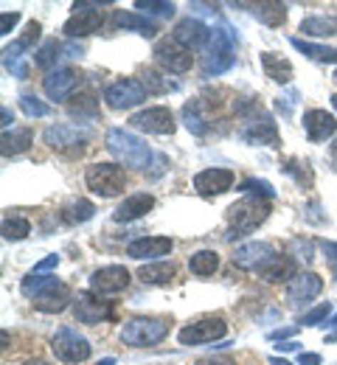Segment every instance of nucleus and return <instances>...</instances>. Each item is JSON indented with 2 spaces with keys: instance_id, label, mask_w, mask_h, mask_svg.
<instances>
[{
  "instance_id": "f257e3e1",
  "label": "nucleus",
  "mask_w": 337,
  "mask_h": 365,
  "mask_svg": "<svg viewBox=\"0 0 337 365\" xmlns=\"http://www.w3.org/2000/svg\"><path fill=\"white\" fill-rule=\"evenodd\" d=\"M270 217V202L267 197H244L228 208V239H242L259 228Z\"/></svg>"
},
{
  "instance_id": "f03ea898",
  "label": "nucleus",
  "mask_w": 337,
  "mask_h": 365,
  "mask_svg": "<svg viewBox=\"0 0 337 365\" xmlns=\"http://www.w3.org/2000/svg\"><path fill=\"white\" fill-rule=\"evenodd\" d=\"M107 149L113 158H118L121 163H127L130 169H138L144 172L152 160V149L144 138L133 135L127 130H110L107 133Z\"/></svg>"
},
{
  "instance_id": "7ed1b4c3",
  "label": "nucleus",
  "mask_w": 337,
  "mask_h": 365,
  "mask_svg": "<svg viewBox=\"0 0 337 365\" xmlns=\"http://www.w3.org/2000/svg\"><path fill=\"white\" fill-rule=\"evenodd\" d=\"M234 62H237V37L228 26H219L211 34V43H208L205 59H202V73L205 76H219Z\"/></svg>"
},
{
  "instance_id": "20e7f679",
  "label": "nucleus",
  "mask_w": 337,
  "mask_h": 365,
  "mask_svg": "<svg viewBox=\"0 0 337 365\" xmlns=\"http://www.w3.org/2000/svg\"><path fill=\"white\" fill-rule=\"evenodd\" d=\"M169 334V320L163 318H133L124 323L121 329V340L133 349H146L160 343Z\"/></svg>"
},
{
  "instance_id": "39448f33",
  "label": "nucleus",
  "mask_w": 337,
  "mask_h": 365,
  "mask_svg": "<svg viewBox=\"0 0 337 365\" xmlns=\"http://www.w3.org/2000/svg\"><path fill=\"white\" fill-rule=\"evenodd\" d=\"M85 182L93 194L110 200V197H118L127 188V172L115 163H93L85 172Z\"/></svg>"
},
{
  "instance_id": "423d86ee",
  "label": "nucleus",
  "mask_w": 337,
  "mask_h": 365,
  "mask_svg": "<svg viewBox=\"0 0 337 365\" xmlns=\"http://www.w3.org/2000/svg\"><path fill=\"white\" fill-rule=\"evenodd\" d=\"M51 351L56 354V360L62 363H85L93 351V346L88 343V337H82L76 329L71 326H62L53 331L51 337Z\"/></svg>"
},
{
  "instance_id": "0eeeda50",
  "label": "nucleus",
  "mask_w": 337,
  "mask_h": 365,
  "mask_svg": "<svg viewBox=\"0 0 337 365\" xmlns=\"http://www.w3.org/2000/svg\"><path fill=\"white\" fill-rule=\"evenodd\" d=\"M242 138L247 143H264V146H281V138L276 130V121L270 113H264L261 107H250L247 115H244V124H242Z\"/></svg>"
},
{
  "instance_id": "6e6552de",
  "label": "nucleus",
  "mask_w": 337,
  "mask_h": 365,
  "mask_svg": "<svg viewBox=\"0 0 337 365\" xmlns=\"http://www.w3.org/2000/svg\"><path fill=\"white\" fill-rule=\"evenodd\" d=\"M146 96L149 93H146L144 82H138V79H118V82H113L104 91V101L113 110H130V107H138Z\"/></svg>"
},
{
  "instance_id": "1a4fd4ad",
  "label": "nucleus",
  "mask_w": 337,
  "mask_h": 365,
  "mask_svg": "<svg viewBox=\"0 0 337 365\" xmlns=\"http://www.w3.org/2000/svg\"><path fill=\"white\" fill-rule=\"evenodd\" d=\"M155 59H157V65H160L163 71H169V73H186V71H192V65H194L192 51L186 46H180L175 37L160 40V43L155 46Z\"/></svg>"
},
{
  "instance_id": "9d476101",
  "label": "nucleus",
  "mask_w": 337,
  "mask_h": 365,
  "mask_svg": "<svg viewBox=\"0 0 337 365\" xmlns=\"http://www.w3.org/2000/svg\"><path fill=\"white\" fill-rule=\"evenodd\" d=\"M225 331H228V323L222 318H202L183 326L177 337L183 346H202V343H214V340L225 337Z\"/></svg>"
},
{
  "instance_id": "9b49d317",
  "label": "nucleus",
  "mask_w": 337,
  "mask_h": 365,
  "mask_svg": "<svg viewBox=\"0 0 337 365\" xmlns=\"http://www.w3.org/2000/svg\"><path fill=\"white\" fill-rule=\"evenodd\" d=\"M130 121H133V127L152 133V135H172L175 127H177L169 107H146L141 113H135Z\"/></svg>"
},
{
  "instance_id": "f8f14e48",
  "label": "nucleus",
  "mask_w": 337,
  "mask_h": 365,
  "mask_svg": "<svg viewBox=\"0 0 337 365\" xmlns=\"http://www.w3.org/2000/svg\"><path fill=\"white\" fill-rule=\"evenodd\" d=\"M130 287V273L121 264H107L90 275V292L96 295H118Z\"/></svg>"
},
{
  "instance_id": "ddd939ff",
  "label": "nucleus",
  "mask_w": 337,
  "mask_h": 365,
  "mask_svg": "<svg viewBox=\"0 0 337 365\" xmlns=\"http://www.w3.org/2000/svg\"><path fill=\"white\" fill-rule=\"evenodd\" d=\"M110 312H113L110 301H104L96 292H79V295L73 298V315H76L79 323L96 326V323H101L104 318H110Z\"/></svg>"
},
{
  "instance_id": "4468645a",
  "label": "nucleus",
  "mask_w": 337,
  "mask_h": 365,
  "mask_svg": "<svg viewBox=\"0 0 337 365\" xmlns=\"http://www.w3.org/2000/svg\"><path fill=\"white\" fill-rule=\"evenodd\" d=\"M321 289H323V281H321V275H315V273L295 275V278L289 281V287H287L289 307H292V309H301V307H306L309 301H315V298L321 295Z\"/></svg>"
},
{
  "instance_id": "2eb2a0df",
  "label": "nucleus",
  "mask_w": 337,
  "mask_h": 365,
  "mask_svg": "<svg viewBox=\"0 0 337 365\" xmlns=\"http://www.w3.org/2000/svg\"><path fill=\"white\" fill-rule=\"evenodd\" d=\"M79 85H82V73L79 71H73V68H56V71H51L48 76H46L43 91L53 101H65Z\"/></svg>"
},
{
  "instance_id": "dca6fc26",
  "label": "nucleus",
  "mask_w": 337,
  "mask_h": 365,
  "mask_svg": "<svg viewBox=\"0 0 337 365\" xmlns=\"http://www.w3.org/2000/svg\"><path fill=\"white\" fill-rule=\"evenodd\" d=\"M211 29L205 26V23H199V20H194V17H186V20H180L177 26H175V40L180 43V46H186L189 51H199V48H205L211 43Z\"/></svg>"
},
{
  "instance_id": "f3484780",
  "label": "nucleus",
  "mask_w": 337,
  "mask_h": 365,
  "mask_svg": "<svg viewBox=\"0 0 337 365\" xmlns=\"http://www.w3.org/2000/svg\"><path fill=\"white\" fill-rule=\"evenodd\" d=\"M73 9H76V14L68 17V23H65V29H62L68 37H88V34L101 31L104 17L98 14L96 9H85V6H79V3H73Z\"/></svg>"
},
{
  "instance_id": "a211bd4d",
  "label": "nucleus",
  "mask_w": 337,
  "mask_h": 365,
  "mask_svg": "<svg viewBox=\"0 0 337 365\" xmlns=\"http://www.w3.org/2000/svg\"><path fill=\"white\" fill-rule=\"evenodd\" d=\"M234 185V172L231 169H205L194 178V188L197 194L202 197H217V194H225L228 188Z\"/></svg>"
},
{
  "instance_id": "6ab92c4d",
  "label": "nucleus",
  "mask_w": 337,
  "mask_h": 365,
  "mask_svg": "<svg viewBox=\"0 0 337 365\" xmlns=\"http://www.w3.org/2000/svg\"><path fill=\"white\" fill-rule=\"evenodd\" d=\"M273 256H276V253H273V245H267V242H247V245L237 247L234 264L242 267V270H259V267L267 264Z\"/></svg>"
},
{
  "instance_id": "aec40b11",
  "label": "nucleus",
  "mask_w": 337,
  "mask_h": 365,
  "mask_svg": "<svg viewBox=\"0 0 337 365\" xmlns=\"http://www.w3.org/2000/svg\"><path fill=\"white\" fill-rule=\"evenodd\" d=\"M172 253V239L169 236H144L127 245V256L130 259H160Z\"/></svg>"
},
{
  "instance_id": "412c9836",
  "label": "nucleus",
  "mask_w": 337,
  "mask_h": 365,
  "mask_svg": "<svg viewBox=\"0 0 337 365\" xmlns=\"http://www.w3.org/2000/svg\"><path fill=\"white\" fill-rule=\"evenodd\" d=\"M304 130L312 143H321L337 133V118L326 110H309V113H304Z\"/></svg>"
},
{
  "instance_id": "4be33fe9",
  "label": "nucleus",
  "mask_w": 337,
  "mask_h": 365,
  "mask_svg": "<svg viewBox=\"0 0 337 365\" xmlns=\"http://www.w3.org/2000/svg\"><path fill=\"white\" fill-rule=\"evenodd\" d=\"M152 208H155V197H152V194H133V197H127V200L113 211V220H115V222H135V220L146 217Z\"/></svg>"
},
{
  "instance_id": "5701e85b",
  "label": "nucleus",
  "mask_w": 337,
  "mask_h": 365,
  "mask_svg": "<svg viewBox=\"0 0 337 365\" xmlns=\"http://www.w3.org/2000/svg\"><path fill=\"white\" fill-rule=\"evenodd\" d=\"M46 143H48L51 149H79L82 152V143H85V135L79 133V130H73V127H68V124H53L46 130Z\"/></svg>"
},
{
  "instance_id": "b1692460",
  "label": "nucleus",
  "mask_w": 337,
  "mask_h": 365,
  "mask_svg": "<svg viewBox=\"0 0 337 365\" xmlns=\"http://www.w3.org/2000/svg\"><path fill=\"white\" fill-rule=\"evenodd\" d=\"M261 68H264V76L279 82V85H289L292 79V65L289 59H284L281 53H273V51H264L261 53Z\"/></svg>"
},
{
  "instance_id": "393cba45",
  "label": "nucleus",
  "mask_w": 337,
  "mask_h": 365,
  "mask_svg": "<svg viewBox=\"0 0 337 365\" xmlns=\"http://www.w3.org/2000/svg\"><path fill=\"white\" fill-rule=\"evenodd\" d=\"M259 275L270 284H279V281H292L295 278V262L287 256H273L267 264L259 267Z\"/></svg>"
},
{
  "instance_id": "a878e982",
  "label": "nucleus",
  "mask_w": 337,
  "mask_h": 365,
  "mask_svg": "<svg viewBox=\"0 0 337 365\" xmlns=\"http://www.w3.org/2000/svg\"><path fill=\"white\" fill-rule=\"evenodd\" d=\"M68 304H71V289H68L65 284H56L53 289H48L46 295H40V298L34 301V307H37L40 312H62Z\"/></svg>"
},
{
  "instance_id": "bb28decb",
  "label": "nucleus",
  "mask_w": 337,
  "mask_h": 365,
  "mask_svg": "<svg viewBox=\"0 0 337 365\" xmlns=\"http://www.w3.org/2000/svg\"><path fill=\"white\" fill-rule=\"evenodd\" d=\"M113 23H115L118 29H133V31H138V34H144V37H155V34H157V26L149 23L141 14H135V11H115V14H113Z\"/></svg>"
},
{
  "instance_id": "cd10ccee",
  "label": "nucleus",
  "mask_w": 337,
  "mask_h": 365,
  "mask_svg": "<svg viewBox=\"0 0 337 365\" xmlns=\"http://www.w3.org/2000/svg\"><path fill=\"white\" fill-rule=\"evenodd\" d=\"M256 17L270 26V29H279L284 20H287V6L284 3H276V0H264V3H256Z\"/></svg>"
},
{
  "instance_id": "c85d7f7f",
  "label": "nucleus",
  "mask_w": 337,
  "mask_h": 365,
  "mask_svg": "<svg viewBox=\"0 0 337 365\" xmlns=\"http://www.w3.org/2000/svg\"><path fill=\"white\" fill-rule=\"evenodd\" d=\"M93 214H96V205L90 200H73L71 205L62 208V220L68 225H82V222L93 220Z\"/></svg>"
},
{
  "instance_id": "c756f323",
  "label": "nucleus",
  "mask_w": 337,
  "mask_h": 365,
  "mask_svg": "<svg viewBox=\"0 0 337 365\" xmlns=\"http://www.w3.org/2000/svg\"><path fill=\"white\" fill-rule=\"evenodd\" d=\"M301 31L309 34V37H335L337 17H323V14H318V17H306V20L301 23Z\"/></svg>"
},
{
  "instance_id": "7c9ffc66",
  "label": "nucleus",
  "mask_w": 337,
  "mask_h": 365,
  "mask_svg": "<svg viewBox=\"0 0 337 365\" xmlns=\"http://www.w3.org/2000/svg\"><path fill=\"white\" fill-rule=\"evenodd\" d=\"M289 43H292V48H298L304 56H309V59H315V62H337V48L315 46V43H306V40H301V37H292Z\"/></svg>"
},
{
  "instance_id": "2f4dec72",
  "label": "nucleus",
  "mask_w": 337,
  "mask_h": 365,
  "mask_svg": "<svg viewBox=\"0 0 337 365\" xmlns=\"http://www.w3.org/2000/svg\"><path fill=\"white\" fill-rule=\"evenodd\" d=\"M138 278L144 284H169L175 278V264L172 262H157V264H144L138 270Z\"/></svg>"
},
{
  "instance_id": "473e14b6",
  "label": "nucleus",
  "mask_w": 337,
  "mask_h": 365,
  "mask_svg": "<svg viewBox=\"0 0 337 365\" xmlns=\"http://www.w3.org/2000/svg\"><path fill=\"white\" fill-rule=\"evenodd\" d=\"M183 121H186V127L192 130L194 135H205L208 133V118L202 115V101L199 98H192L183 107Z\"/></svg>"
},
{
  "instance_id": "72a5a7b5",
  "label": "nucleus",
  "mask_w": 337,
  "mask_h": 365,
  "mask_svg": "<svg viewBox=\"0 0 337 365\" xmlns=\"http://www.w3.org/2000/svg\"><path fill=\"white\" fill-rule=\"evenodd\" d=\"M219 267V256L217 250H197L192 259H189V270L194 275H214Z\"/></svg>"
},
{
  "instance_id": "f704fd0d",
  "label": "nucleus",
  "mask_w": 337,
  "mask_h": 365,
  "mask_svg": "<svg viewBox=\"0 0 337 365\" xmlns=\"http://www.w3.org/2000/svg\"><path fill=\"white\" fill-rule=\"evenodd\" d=\"M34 133L31 130H11V133H3V155H20L31 146Z\"/></svg>"
},
{
  "instance_id": "c9c22d12",
  "label": "nucleus",
  "mask_w": 337,
  "mask_h": 365,
  "mask_svg": "<svg viewBox=\"0 0 337 365\" xmlns=\"http://www.w3.org/2000/svg\"><path fill=\"white\" fill-rule=\"evenodd\" d=\"M68 110H71V115L73 118H96L98 113V101L93 93H79V96H73V101L68 104Z\"/></svg>"
},
{
  "instance_id": "e433bc0d",
  "label": "nucleus",
  "mask_w": 337,
  "mask_h": 365,
  "mask_svg": "<svg viewBox=\"0 0 337 365\" xmlns=\"http://www.w3.org/2000/svg\"><path fill=\"white\" fill-rule=\"evenodd\" d=\"M56 284H59V281H56L53 275H34L31 273L26 281H23V295H28V298H34V301H37L40 295H46L48 289H53Z\"/></svg>"
},
{
  "instance_id": "4c0bfd02",
  "label": "nucleus",
  "mask_w": 337,
  "mask_h": 365,
  "mask_svg": "<svg viewBox=\"0 0 337 365\" xmlns=\"http://www.w3.org/2000/svg\"><path fill=\"white\" fill-rule=\"evenodd\" d=\"M62 51H65V48H62V43H56V40L43 43V48L34 53V65H37V68H43V71H48V68L56 65V59H59V56H65Z\"/></svg>"
},
{
  "instance_id": "58836bf2",
  "label": "nucleus",
  "mask_w": 337,
  "mask_h": 365,
  "mask_svg": "<svg viewBox=\"0 0 337 365\" xmlns=\"http://www.w3.org/2000/svg\"><path fill=\"white\" fill-rule=\"evenodd\" d=\"M3 65H6V71L11 73V76H17V79H26L28 76V65L23 62V53L17 51V48H3Z\"/></svg>"
},
{
  "instance_id": "ea45409f",
  "label": "nucleus",
  "mask_w": 337,
  "mask_h": 365,
  "mask_svg": "<svg viewBox=\"0 0 337 365\" xmlns=\"http://www.w3.org/2000/svg\"><path fill=\"white\" fill-rule=\"evenodd\" d=\"M31 233V222L23 220V217H11V220H3V239L9 242H20Z\"/></svg>"
},
{
  "instance_id": "a19ab883",
  "label": "nucleus",
  "mask_w": 337,
  "mask_h": 365,
  "mask_svg": "<svg viewBox=\"0 0 337 365\" xmlns=\"http://www.w3.org/2000/svg\"><path fill=\"white\" fill-rule=\"evenodd\" d=\"M144 88L146 93H169L177 91V82H172L169 76H163L157 71H144Z\"/></svg>"
},
{
  "instance_id": "79ce46f5",
  "label": "nucleus",
  "mask_w": 337,
  "mask_h": 365,
  "mask_svg": "<svg viewBox=\"0 0 337 365\" xmlns=\"http://www.w3.org/2000/svg\"><path fill=\"white\" fill-rule=\"evenodd\" d=\"M20 110L26 115H31V118H46V115H51V107L46 101H40L37 96H20Z\"/></svg>"
},
{
  "instance_id": "37998d69",
  "label": "nucleus",
  "mask_w": 337,
  "mask_h": 365,
  "mask_svg": "<svg viewBox=\"0 0 337 365\" xmlns=\"http://www.w3.org/2000/svg\"><path fill=\"white\" fill-rule=\"evenodd\" d=\"M135 9H141L144 14H157V17H172L175 14V3H166V0H138Z\"/></svg>"
},
{
  "instance_id": "c03bdc74",
  "label": "nucleus",
  "mask_w": 337,
  "mask_h": 365,
  "mask_svg": "<svg viewBox=\"0 0 337 365\" xmlns=\"http://www.w3.org/2000/svg\"><path fill=\"white\" fill-rule=\"evenodd\" d=\"M40 31H43V26L37 23V20H31L28 26H26V31H23V37L14 43L11 48H17V51H26V48H31L37 40H40Z\"/></svg>"
},
{
  "instance_id": "a18cd8bd",
  "label": "nucleus",
  "mask_w": 337,
  "mask_h": 365,
  "mask_svg": "<svg viewBox=\"0 0 337 365\" xmlns=\"http://www.w3.org/2000/svg\"><path fill=\"white\" fill-rule=\"evenodd\" d=\"M329 312H332V304L326 301V304H321V307H315V309H309L306 315H301V326H318L321 320L329 318Z\"/></svg>"
},
{
  "instance_id": "49530a36",
  "label": "nucleus",
  "mask_w": 337,
  "mask_h": 365,
  "mask_svg": "<svg viewBox=\"0 0 337 365\" xmlns=\"http://www.w3.org/2000/svg\"><path fill=\"white\" fill-rule=\"evenodd\" d=\"M239 191H253L256 197L261 194V197H267V200H270V197H276V188H273L267 180H244Z\"/></svg>"
},
{
  "instance_id": "de8ad7c7",
  "label": "nucleus",
  "mask_w": 337,
  "mask_h": 365,
  "mask_svg": "<svg viewBox=\"0 0 337 365\" xmlns=\"http://www.w3.org/2000/svg\"><path fill=\"white\" fill-rule=\"evenodd\" d=\"M321 250L326 253V262H329V267H332V275H335L337 281V242H321Z\"/></svg>"
},
{
  "instance_id": "09e8293b",
  "label": "nucleus",
  "mask_w": 337,
  "mask_h": 365,
  "mask_svg": "<svg viewBox=\"0 0 337 365\" xmlns=\"http://www.w3.org/2000/svg\"><path fill=\"white\" fill-rule=\"evenodd\" d=\"M56 264H59V256L53 253V256H46L40 264H34V270H31V273H34V275H48L51 270L56 267Z\"/></svg>"
},
{
  "instance_id": "8fccbe9b",
  "label": "nucleus",
  "mask_w": 337,
  "mask_h": 365,
  "mask_svg": "<svg viewBox=\"0 0 337 365\" xmlns=\"http://www.w3.org/2000/svg\"><path fill=\"white\" fill-rule=\"evenodd\" d=\"M17 23H20V14H17V11H11V14L6 11V14L0 17V34H3V37H6V34H11V29H14Z\"/></svg>"
},
{
  "instance_id": "3c124183",
  "label": "nucleus",
  "mask_w": 337,
  "mask_h": 365,
  "mask_svg": "<svg viewBox=\"0 0 337 365\" xmlns=\"http://www.w3.org/2000/svg\"><path fill=\"white\" fill-rule=\"evenodd\" d=\"M194 365H234V357L231 354H222V357H202Z\"/></svg>"
},
{
  "instance_id": "603ef678",
  "label": "nucleus",
  "mask_w": 337,
  "mask_h": 365,
  "mask_svg": "<svg viewBox=\"0 0 337 365\" xmlns=\"http://www.w3.org/2000/svg\"><path fill=\"white\" fill-rule=\"evenodd\" d=\"M298 363L301 365H321V357H318V354H304V351H301Z\"/></svg>"
},
{
  "instance_id": "864d4df0",
  "label": "nucleus",
  "mask_w": 337,
  "mask_h": 365,
  "mask_svg": "<svg viewBox=\"0 0 337 365\" xmlns=\"http://www.w3.org/2000/svg\"><path fill=\"white\" fill-rule=\"evenodd\" d=\"M11 121H14V113H11L9 107H3V133H9V127H11Z\"/></svg>"
},
{
  "instance_id": "5fc2aeb1",
  "label": "nucleus",
  "mask_w": 337,
  "mask_h": 365,
  "mask_svg": "<svg viewBox=\"0 0 337 365\" xmlns=\"http://www.w3.org/2000/svg\"><path fill=\"white\" fill-rule=\"evenodd\" d=\"M329 158H332V169L337 172V140L332 143V146H329Z\"/></svg>"
},
{
  "instance_id": "6e6d98bb",
  "label": "nucleus",
  "mask_w": 337,
  "mask_h": 365,
  "mask_svg": "<svg viewBox=\"0 0 337 365\" xmlns=\"http://www.w3.org/2000/svg\"><path fill=\"white\" fill-rule=\"evenodd\" d=\"M287 334H292V329H279V331H273L270 337H273V340H281V337H287Z\"/></svg>"
},
{
  "instance_id": "4d7b16f0",
  "label": "nucleus",
  "mask_w": 337,
  "mask_h": 365,
  "mask_svg": "<svg viewBox=\"0 0 337 365\" xmlns=\"http://www.w3.org/2000/svg\"><path fill=\"white\" fill-rule=\"evenodd\" d=\"M295 349H298V343H292V340H289V343H281V346H279V351H295Z\"/></svg>"
},
{
  "instance_id": "13d9d810",
  "label": "nucleus",
  "mask_w": 337,
  "mask_h": 365,
  "mask_svg": "<svg viewBox=\"0 0 337 365\" xmlns=\"http://www.w3.org/2000/svg\"><path fill=\"white\" fill-rule=\"evenodd\" d=\"M270 365H289L287 360H281V357H270Z\"/></svg>"
},
{
  "instance_id": "bf43d9fd",
  "label": "nucleus",
  "mask_w": 337,
  "mask_h": 365,
  "mask_svg": "<svg viewBox=\"0 0 337 365\" xmlns=\"http://www.w3.org/2000/svg\"><path fill=\"white\" fill-rule=\"evenodd\" d=\"M96 365H115V360H113V357H107V360H101V363H96Z\"/></svg>"
},
{
  "instance_id": "052dcab7",
  "label": "nucleus",
  "mask_w": 337,
  "mask_h": 365,
  "mask_svg": "<svg viewBox=\"0 0 337 365\" xmlns=\"http://www.w3.org/2000/svg\"><path fill=\"white\" fill-rule=\"evenodd\" d=\"M28 365H51V363H46V360H34V363H28Z\"/></svg>"
},
{
  "instance_id": "680f3d73",
  "label": "nucleus",
  "mask_w": 337,
  "mask_h": 365,
  "mask_svg": "<svg viewBox=\"0 0 337 365\" xmlns=\"http://www.w3.org/2000/svg\"><path fill=\"white\" fill-rule=\"evenodd\" d=\"M332 107H335V110H337V93H335V96H332Z\"/></svg>"
},
{
  "instance_id": "e2e57ef3",
  "label": "nucleus",
  "mask_w": 337,
  "mask_h": 365,
  "mask_svg": "<svg viewBox=\"0 0 337 365\" xmlns=\"http://www.w3.org/2000/svg\"><path fill=\"white\" fill-rule=\"evenodd\" d=\"M326 340H329V343H335V340H337V331L332 334V337H326Z\"/></svg>"
},
{
  "instance_id": "0e129e2a",
  "label": "nucleus",
  "mask_w": 337,
  "mask_h": 365,
  "mask_svg": "<svg viewBox=\"0 0 337 365\" xmlns=\"http://www.w3.org/2000/svg\"><path fill=\"white\" fill-rule=\"evenodd\" d=\"M329 326H337V315H335L332 320H329Z\"/></svg>"
},
{
  "instance_id": "69168bd1",
  "label": "nucleus",
  "mask_w": 337,
  "mask_h": 365,
  "mask_svg": "<svg viewBox=\"0 0 337 365\" xmlns=\"http://www.w3.org/2000/svg\"><path fill=\"white\" fill-rule=\"evenodd\" d=\"M335 82H337V71H335Z\"/></svg>"
}]
</instances>
